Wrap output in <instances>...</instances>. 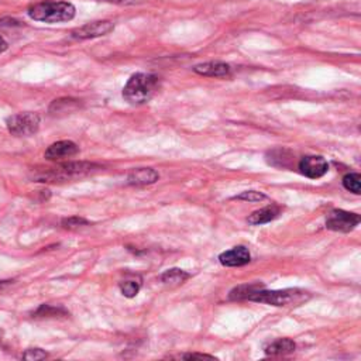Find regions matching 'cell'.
I'll return each instance as SVG.
<instances>
[{
	"instance_id": "1",
	"label": "cell",
	"mask_w": 361,
	"mask_h": 361,
	"mask_svg": "<svg viewBox=\"0 0 361 361\" xmlns=\"http://www.w3.org/2000/svg\"><path fill=\"white\" fill-rule=\"evenodd\" d=\"M160 78L153 74H135L123 89V97L130 104L139 106L150 102L158 92Z\"/></svg>"
},
{
	"instance_id": "2",
	"label": "cell",
	"mask_w": 361,
	"mask_h": 361,
	"mask_svg": "<svg viewBox=\"0 0 361 361\" xmlns=\"http://www.w3.org/2000/svg\"><path fill=\"white\" fill-rule=\"evenodd\" d=\"M30 19L43 23H62L75 18V8L68 2H41L27 11Z\"/></svg>"
},
{
	"instance_id": "3",
	"label": "cell",
	"mask_w": 361,
	"mask_h": 361,
	"mask_svg": "<svg viewBox=\"0 0 361 361\" xmlns=\"http://www.w3.org/2000/svg\"><path fill=\"white\" fill-rule=\"evenodd\" d=\"M308 298H309L308 292L297 288L278 290V291H266L261 288L256 291L249 299L260 304L274 305V306H295V305H301Z\"/></svg>"
},
{
	"instance_id": "4",
	"label": "cell",
	"mask_w": 361,
	"mask_h": 361,
	"mask_svg": "<svg viewBox=\"0 0 361 361\" xmlns=\"http://www.w3.org/2000/svg\"><path fill=\"white\" fill-rule=\"evenodd\" d=\"M8 130L15 136H32L40 129V116L37 113H18L6 120Z\"/></svg>"
},
{
	"instance_id": "5",
	"label": "cell",
	"mask_w": 361,
	"mask_h": 361,
	"mask_svg": "<svg viewBox=\"0 0 361 361\" xmlns=\"http://www.w3.org/2000/svg\"><path fill=\"white\" fill-rule=\"evenodd\" d=\"M360 214L346 212L343 209H333L326 219V227L333 231L348 233L360 224Z\"/></svg>"
},
{
	"instance_id": "6",
	"label": "cell",
	"mask_w": 361,
	"mask_h": 361,
	"mask_svg": "<svg viewBox=\"0 0 361 361\" xmlns=\"http://www.w3.org/2000/svg\"><path fill=\"white\" fill-rule=\"evenodd\" d=\"M298 168L306 178L319 179L329 171V164L320 156H306L299 161Z\"/></svg>"
},
{
	"instance_id": "7",
	"label": "cell",
	"mask_w": 361,
	"mask_h": 361,
	"mask_svg": "<svg viewBox=\"0 0 361 361\" xmlns=\"http://www.w3.org/2000/svg\"><path fill=\"white\" fill-rule=\"evenodd\" d=\"M114 30V25L109 20H102V22H92L88 23L82 27L75 29L71 36L78 40H88V39H96L106 36Z\"/></svg>"
},
{
	"instance_id": "8",
	"label": "cell",
	"mask_w": 361,
	"mask_h": 361,
	"mask_svg": "<svg viewBox=\"0 0 361 361\" xmlns=\"http://www.w3.org/2000/svg\"><path fill=\"white\" fill-rule=\"evenodd\" d=\"M219 261L223 267H243L252 261V254L247 247L237 246L219 256Z\"/></svg>"
},
{
	"instance_id": "9",
	"label": "cell",
	"mask_w": 361,
	"mask_h": 361,
	"mask_svg": "<svg viewBox=\"0 0 361 361\" xmlns=\"http://www.w3.org/2000/svg\"><path fill=\"white\" fill-rule=\"evenodd\" d=\"M193 72L209 78H224L231 74V68L229 64L222 61H209V62L195 65Z\"/></svg>"
},
{
	"instance_id": "10",
	"label": "cell",
	"mask_w": 361,
	"mask_h": 361,
	"mask_svg": "<svg viewBox=\"0 0 361 361\" xmlns=\"http://www.w3.org/2000/svg\"><path fill=\"white\" fill-rule=\"evenodd\" d=\"M79 147L71 142V140H62V142H57L54 144H51L47 151H46V158L47 160H60V158H68V157H74L75 154H78Z\"/></svg>"
},
{
	"instance_id": "11",
	"label": "cell",
	"mask_w": 361,
	"mask_h": 361,
	"mask_svg": "<svg viewBox=\"0 0 361 361\" xmlns=\"http://www.w3.org/2000/svg\"><path fill=\"white\" fill-rule=\"evenodd\" d=\"M158 178H160L158 172L153 168H137L129 174L128 182L130 185L143 186V185H151V184L157 182Z\"/></svg>"
},
{
	"instance_id": "12",
	"label": "cell",
	"mask_w": 361,
	"mask_h": 361,
	"mask_svg": "<svg viewBox=\"0 0 361 361\" xmlns=\"http://www.w3.org/2000/svg\"><path fill=\"white\" fill-rule=\"evenodd\" d=\"M280 212L281 209L277 206V205H270V206H266L260 210H256L253 212L247 222L253 226H260V224H266V223H270L271 220L277 219L280 216Z\"/></svg>"
},
{
	"instance_id": "13",
	"label": "cell",
	"mask_w": 361,
	"mask_h": 361,
	"mask_svg": "<svg viewBox=\"0 0 361 361\" xmlns=\"http://www.w3.org/2000/svg\"><path fill=\"white\" fill-rule=\"evenodd\" d=\"M295 348H297V344L291 339H280V340L271 343L266 348V354L271 355V357H281V355L292 354L295 351Z\"/></svg>"
},
{
	"instance_id": "14",
	"label": "cell",
	"mask_w": 361,
	"mask_h": 361,
	"mask_svg": "<svg viewBox=\"0 0 361 361\" xmlns=\"http://www.w3.org/2000/svg\"><path fill=\"white\" fill-rule=\"evenodd\" d=\"M191 275L181 270V268H171V270H167L163 275H161V281L165 284V285H171V287H178V285H182Z\"/></svg>"
},
{
	"instance_id": "15",
	"label": "cell",
	"mask_w": 361,
	"mask_h": 361,
	"mask_svg": "<svg viewBox=\"0 0 361 361\" xmlns=\"http://www.w3.org/2000/svg\"><path fill=\"white\" fill-rule=\"evenodd\" d=\"M263 285L261 284H247V285H240V287H236L234 290L230 291L229 294V298L236 301V299H249L256 291L261 290Z\"/></svg>"
},
{
	"instance_id": "16",
	"label": "cell",
	"mask_w": 361,
	"mask_h": 361,
	"mask_svg": "<svg viewBox=\"0 0 361 361\" xmlns=\"http://www.w3.org/2000/svg\"><path fill=\"white\" fill-rule=\"evenodd\" d=\"M79 107V103L78 100H74V99H58V100H54L51 107H50V113L51 114H61V113H71L74 110H76Z\"/></svg>"
},
{
	"instance_id": "17",
	"label": "cell",
	"mask_w": 361,
	"mask_h": 361,
	"mask_svg": "<svg viewBox=\"0 0 361 361\" xmlns=\"http://www.w3.org/2000/svg\"><path fill=\"white\" fill-rule=\"evenodd\" d=\"M343 186L355 195L361 193V175L358 172H350L343 177Z\"/></svg>"
},
{
	"instance_id": "18",
	"label": "cell",
	"mask_w": 361,
	"mask_h": 361,
	"mask_svg": "<svg viewBox=\"0 0 361 361\" xmlns=\"http://www.w3.org/2000/svg\"><path fill=\"white\" fill-rule=\"evenodd\" d=\"M120 291L126 297V298H135L142 288V282L136 281V280H128V281H122L118 285Z\"/></svg>"
},
{
	"instance_id": "19",
	"label": "cell",
	"mask_w": 361,
	"mask_h": 361,
	"mask_svg": "<svg viewBox=\"0 0 361 361\" xmlns=\"http://www.w3.org/2000/svg\"><path fill=\"white\" fill-rule=\"evenodd\" d=\"M266 198L267 196L263 192H257V191H246L243 193L234 196V199L237 200H246V202H261Z\"/></svg>"
},
{
	"instance_id": "20",
	"label": "cell",
	"mask_w": 361,
	"mask_h": 361,
	"mask_svg": "<svg viewBox=\"0 0 361 361\" xmlns=\"http://www.w3.org/2000/svg\"><path fill=\"white\" fill-rule=\"evenodd\" d=\"M89 222L83 217H79V216H72V217H68V219H64L62 220V226L65 229H78L81 226H88Z\"/></svg>"
},
{
	"instance_id": "21",
	"label": "cell",
	"mask_w": 361,
	"mask_h": 361,
	"mask_svg": "<svg viewBox=\"0 0 361 361\" xmlns=\"http://www.w3.org/2000/svg\"><path fill=\"white\" fill-rule=\"evenodd\" d=\"M47 355L48 354L41 348H30L23 354V358L29 360V361H39V360L47 358Z\"/></svg>"
},
{
	"instance_id": "22",
	"label": "cell",
	"mask_w": 361,
	"mask_h": 361,
	"mask_svg": "<svg viewBox=\"0 0 361 361\" xmlns=\"http://www.w3.org/2000/svg\"><path fill=\"white\" fill-rule=\"evenodd\" d=\"M104 2H109V4H114V5H140V4H144L147 2V0H104Z\"/></svg>"
},
{
	"instance_id": "23",
	"label": "cell",
	"mask_w": 361,
	"mask_h": 361,
	"mask_svg": "<svg viewBox=\"0 0 361 361\" xmlns=\"http://www.w3.org/2000/svg\"><path fill=\"white\" fill-rule=\"evenodd\" d=\"M182 358L185 360H203V358H207V360H214L213 355H209V354H199V353H192V354H185L182 355Z\"/></svg>"
},
{
	"instance_id": "24",
	"label": "cell",
	"mask_w": 361,
	"mask_h": 361,
	"mask_svg": "<svg viewBox=\"0 0 361 361\" xmlns=\"http://www.w3.org/2000/svg\"><path fill=\"white\" fill-rule=\"evenodd\" d=\"M4 26H8V27L19 26V22H16L13 19H2V20H0V27H4Z\"/></svg>"
},
{
	"instance_id": "25",
	"label": "cell",
	"mask_w": 361,
	"mask_h": 361,
	"mask_svg": "<svg viewBox=\"0 0 361 361\" xmlns=\"http://www.w3.org/2000/svg\"><path fill=\"white\" fill-rule=\"evenodd\" d=\"M8 43H6V40L4 39V37H0V54H4L6 50H8Z\"/></svg>"
},
{
	"instance_id": "26",
	"label": "cell",
	"mask_w": 361,
	"mask_h": 361,
	"mask_svg": "<svg viewBox=\"0 0 361 361\" xmlns=\"http://www.w3.org/2000/svg\"><path fill=\"white\" fill-rule=\"evenodd\" d=\"M9 282H11V281H4V282H0V290H2L4 287H6Z\"/></svg>"
}]
</instances>
